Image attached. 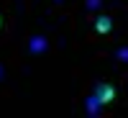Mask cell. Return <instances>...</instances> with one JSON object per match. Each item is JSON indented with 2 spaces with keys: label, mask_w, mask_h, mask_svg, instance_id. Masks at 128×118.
I'll return each mask as SVG.
<instances>
[{
  "label": "cell",
  "mask_w": 128,
  "mask_h": 118,
  "mask_svg": "<svg viewBox=\"0 0 128 118\" xmlns=\"http://www.w3.org/2000/svg\"><path fill=\"white\" fill-rule=\"evenodd\" d=\"M95 98L100 100V105H108L115 98V87L113 85H98V87H95Z\"/></svg>",
  "instance_id": "cell-1"
},
{
  "label": "cell",
  "mask_w": 128,
  "mask_h": 118,
  "mask_svg": "<svg viewBox=\"0 0 128 118\" xmlns=\"http://www.w3.org/2000/svg\"><path fill=\"white\" fill-rule=\"evenodd\" d=\"M95 28H98V34H110V28H113V21L108 16H100L98 21H95Z\"/></svg>",
  "instance_id": "cell-2"
},
{
  "label": "cell",
  "mask_w": 128,
  "mask_h": 118,
  "mask_svg": "<svg viewBox=\"0 0 128 118\" xmlns=\"http://www.w3.org/2000/svg\"><path fill=\"white\" fill-rule=\"evenodd\" d=\"M46 46H49V41H46L44 36H34V39H31V46H28V49L34 51V54H38V51H44Z\"/></svg>",
  "instance_id": "cell-3"
},
{
  "label": "cell",
  "mask_w": 128,
  "mask_h": 118,
  "mask_svg": "<svg viewBox=\"0 0 128 118\" xmlns=\"http://www.w3.org/2000/svg\"><path fill=\"white\" fill-rule=\"evenodd\" d=\"M118 57H120V59H126V62H128V49H120V51H118Z\"/></svg>",
  "instance_id": "cell-4"
},
{
  "label": "cell",
  "mask_w": 128,
  "mask_h": 118,
  "mask_svg": "<svg viewBox=\"0 0 128 118\" xmlns=\"http://www.w3.org/2000/svg\"><path fill=\"white\" fill-rule=\"evenodd\" d=\"M100 5V0H87V8H98Z\"/></svg>",
  "instance_id": "cell-5"
},
{
  "label": "cell",
  "mask_w": 128,
  "mask_h": 118,
  "mask_svg": "<svg viewBox=\"0 0 128 118\" xmlns=\"http://www.w3.org/2000/svg\"><path fill=\"white\" fill-rule=\"evenodd\" d=\"M0 26H3V21H0Z\"/></svg>",
  "instance_id": "cell-6"
}]
</instances>
